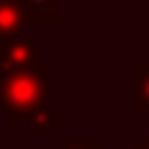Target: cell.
I'll list each match as a JSON object with an SVG mask.
<instances>
[{
    "instance_id": "cell-8",
    "label": "cell",
    "mask_w": 149,
    "mask_h": 149,
    "mask_svg": "<svg viewBox=\"0 0 149 149\" xmlns=\"http://www.w3.org/2000/svg\"><path fill=\"white\" fill-rule=\"evenodd\" d=\"M135 149H149V135H146V138H138V141H135Z\"/></svg>"
},
{
    "instance_id": "cell-4",
    "label": "cell",
    "mask_w": 149,
    "mask_h": 149,
    "mask_svg": "<svg viewBox=\"0 0 149 149\" xmlns=\"http://www.w3.org/2000/svg\"><path fill=\"white\" fill-rule=\"evenodd\" d=\"M28 8V25H58L61 22V3L42 0V3H25Z\"/></svg>"
},
{
    "instance_id": "cell-1",
    "label": "cell",
    "mask_w": 149,
    "mask_h": 149,
    "mask_svg": "<svg viewBox=\"0 0 149 149\" xmlns=\"http://www.w3.org/2000/svg\"><path fill=\"white\" fill-rule=\"evenodd\" d=\"M47 80L50 64L44 61L28 69L0 72V111L8 113L14 127L28 124L36 113L47 111Z\"/></svg>"
},
{
    "instance_id": "cell-7",
    "label": "cell",
    "mask_w": 149,
    "mask_h": 149,
    "mask_svg": "<svg viewBox=\"0 0 149 149\" xmlns=\"http://www.w3.org/2000/svg\"><path fill=\"white\" fill-rule=\"evenodd\" d=\"M61 149H100V138H86V141L61 138Z\"/></svg>"
},
{
    "instance_id": "cell-6",
    "label": "cell",
    "mask_w": 149,
    "mask_h": 149,
    "mask_svg": "<svg viewBox=\"0 0 149 149\" xmlns=\"http://www.w3.org/2000/svg\"><path fill=\"white\" fill-rule=\"evenodd\" d=\"M61 122H64V119H61V113L42 111V113H36V116H33L28 124H31V127L36 130V138H39V141H44V138L50 135V130H53V127H58Z\"/></svg>"
},
{
    "instance_id": "cell-5",
    "label": "cell",
    "mask_w": 149,
    "mask_h": 149,
    "mask_svg": "<svg viewBox=\"0 0 149 149\" xmlns=\"http://www.w3.org/2000/svg\"><path fill=\"white\" fill-rule=\"evenodd\" d=\"M135 80H138V91H135V111L149 113V64L135 66Z\"/></svg>"
},
{
    "instance_id": "cell-3",
    "label": "cell",
    "mask_w": 149,
    "mask_h": 149,
    "mask_svg": "<svg viewBox=\"0 0 149 149\" xmlns=\"http://www.w3.org/2000/svg\"><path fill=\"white\" fill-rule=\"evenodd\" d=\"M36 50H39V39L36 36H25V39L11 42L8 47L0 53V72L28 69V66L39 64L36 61Z\"/></svg>"
},
{
    "instance_id": "cell-2",
    "label": "cell",
    "mask_w": 149,
    "mask_h": 149,
    "mask_svg": "<svg viewBox=\"0 0 149 149\" xmlns=\"http://www.w3.org/2000/svg\"><path fill=\"white\" fill-rule=\"evenodd\" d=\"M22 25H28V8L17 0H0V53L19 39Z\"/></svg>"
}]
</instances>
